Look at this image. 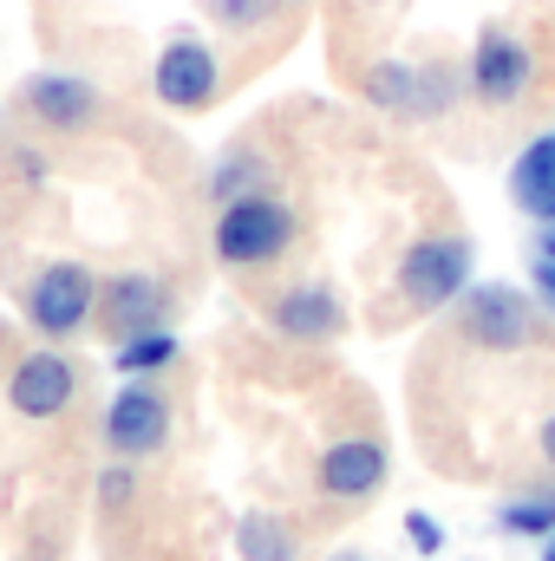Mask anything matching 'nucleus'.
Segmentation results:
<instances>
[{
    "instance_id": "1",
    "label": "nucleus",
    "mask_w": 555,
    "mask_h": 561,
    "mask_svg": "<svg viewBox=\"0 0 555 561\" xmlns=\"http://www.w3.org/2000/svg\"><path fill=\"white\" fill-rule=\"evenodd\" d=\"M294 209L281 203V196H236V203H223V216H216V262L223 268H269L281 262L287 249H294Z\"/></svg>"
},
{
    "instance_id": "2",
    "label": "nucleus",
    "mask_w": 555,
    "mask_h": 561,
    "mask_svg": "<svg viewBox=\"0 0 555 561\" xmlns=\"http://www.w3.org/2000/svg\"><path fill=\"white\" fill-rule=\"evenodd\" d=\"M471 268H477V249L464 236H424V242H412L399 255V294L412 300L418 313L451 307V300H464Z\"/></svg>"
},
{
    "instance_id": "3",
    "label": "nucleus",
    "mask_w": 555,
    "mask_h": 561,
    "mask_svg": "<svg viewBox=\"0 0 555 561\" xmlns=\"http://www.w3.org/2000/svg\"><path fill=\"white\" fill-rule=\"evenodd\" d=\"M99 313V275L86 262H53L26 280V320L46 340H72Z\"/></svg>"
},
{
    "instance_id": "4",
    "label": "nucleus",
    "mask_w": 555,
    "mask_h": 561,
    "mask_svg": "<svg viewBox=\"0 0 555 561\" xmlns=\"http://www.w3.org/2000/svg\"><path fill=\"white\" fill-rule=\"evenodd\" d=\"M464 340L484 346V353H523L536 340V307L523 287H503V280H484V287H464V313H457Z\"/></svg>"
},
{
    "instance_id": "5",
    "label": "nucleus",
    "mask_w": 555,
    "mask_h": 561,
    "mask_svg": "<svg viewBox=\"0 0 555 561\" xmlns=\"http://www.w3.org/2000/svg\"><path fill=\"white\" fill-rule=\"evenodd\" d=\"M360 92L380 105V112H399V118H438L451 99H457V79L444 66H406V59H380L366 66Z\"/></svg>"
},
{
    "instance_id": "6",
    "label": "nucleus",
    "mask_w": 555,
    "mask_h": 561,
    "mask_svg": "<svg viewBox=\"0 0 555 561\" xmlns=\"http://www.w3.org/2000/svg\"><path fill=\"white\" fill-rule=\"evenodd\" d=\"M163 437H170V405H163V392H157L150 379H125L118 399L105 405V450L125 457V463H138L150 450H163Z\"/></svg>"
},
{
    "instance_id": "7",
    "label": "nucleus",
    "mask_w": 555,
    "mask_h": 561,
    "mask_svg": "<svg viewBox=\"0 0 555 561\" xmlns=\"http://www.w3.org/2000/svg\"><path fill=\"white\" fill-rule=\"evenodd\" d=\"M150 92L170 112H203L223 92V66H216V53L203 39H170L157 53V66H150Z\"/></svg>"
},
{
    "instance_id": "8",
    "label": "nucleus",
    "mask_w": 555,
    "mask_h": 561,
    "mask_svg": "<svg viewBox=\"0 0 555 561\" xmlns=\"http://www.w3.org/2000/svg\"><path fill=\"white\" fill-rule=\"evenodd\" d=\"M530 79H536V59H530L523 33H510V26L477 33V53H471V92H477L484 105H523Z\"/></svg>"
},
{
    "instance_id": "9",
    "label": "nucleus",
    "mask_w": 555,
    "mask_h": 561,
    "mask_svg": "<svg viewBox=\"0 0 555 561\" xmlns=\"http://www.w3.org/2000/svg\"><path fill=\"white\" fill-rule=\"evenodd\" d=\"M79 399V366L66 353H26L7 379V405L20 419H59Z\"/></svg>"
},
{
    "instance_id": "10",
    "label": "nucleus",
    "mask_w": 555,
    "mask_h": 561,
    "mask_svg": "<svg viewBox=\"0 0 555 561\" xmlns=\"http://www.w3.org/2000/svg\"><path fill=\"white\" fill-rule=\"evenodd\" d=\"M386 470H393V457L380 437H340L320 450V490L333 503H366L373 490H386Z\"/></svg>"
},
{
    "instance_id": "11",
    "label": "nucleus",
    "mask_w": 555,
    "mask_h": 561,
    "mask_svg": "<svg viewBox=\"0 0 555 561\" xmlns=\"http://www.w3.org/2000/svg\"><path fill=\"white\" fill-rule=\"evenodd\" d=\"M99 320L112 340H132V333H150V327H170V294L157 275H118L99 287Z\"/></svg>"
},
{
    "instance_id": "12",
    "label": "nucleus",
    "mask_w": 555,
    "mask_h": 561,
    "mask_svg": "<svg viewBox=\"0 0 555 561\" xmlns=\"http://www.w3.org/2000/svg\"><path fill=\"white\" fill-rule=\"evenodd\" d=\"M269 320H275L281 340H301V346H320V340H333V333L347 327L340 294H333L327 280H301V287H287L275 307H269Z\"/></svg>"
},
{
    "instance_id": "13",
    "label": "nucleus",
    "mask_w": 555,
    "mask_h": 561,
    "mask_svg": "<svg viewBox=\"0 0 555 561\" xmlns=\"http://www.w3.org/2000/svg\"><path fill=\"white\" fill-rule=\"evenodd\" d=\"M26 112L46 125V131H86L92 118H99V92H92V79H79V72H39V79H26Z\"/></svg>"
},
{
    "instance_id": "14",
    "label": "nucleus",
    "mask_w": 555,
    "mask_h": 561,
    "mask_svg": "<svg viewBox=\"0 0 555 561\" xmlns=\"http://www.w3.org/2000/svg\"><path fill=\"white\" fill-rule=\"evenodd\" d=\"M510 203L536 222H555V131L510 163Z\"/></svg>"
},
{
    "instance_id": "15",
    "label": "nucleus",
    "mask_w": 555,
    "mask_h": 561,
    "mask_svg": "<svg viewBox=\"0 0 555 561\" xmlns=\"http://www.w3.org/2000/svg\"><path fill=\"white\" fill-rule=\"evenodd\" d=\"M236 549H242V561H294V529L269 510H249L236 523Z\"/></svg>"
},
{
    "instance_id": "16",
    "label": "nucleus",
    "mask_w": 555,
    "mask_h": 561,
    "mask_svg": "<svg viewBox=\"0 0 555 561\" xmlns=\"http://www.w3.org/2000/svg\"><path fill=\"white\" fill-rule=\"evenodd\" d=\"M170 359H177V333H170V327L132 333V340H118V353H112V366H118L125 379H150V373H163Z\"/></svg>"
},
{
    "instance_id": "17",
    "label": "nucleus",
    "mask_w": 555,
    "mask_h": 561,
    "mask_svg": "<svg viewBox=\"0 0 555 561\" xmlns=\"http://www.w3.org/2000/svg\"><path fill=\"white\" fill-rule=\"evenodd\" d=\"M269 183V163L256 157V150H229L223 163H216V176H209V196L216 203H236V196H256Z\"/></svg>"
},
{
    "instance_id": "18",
    "label": "nucleus",
    "mask_w": 555,
    "mask_h": 561,
    "mask_svg": "<svg viewBox=\"0 0 555 561\" xmlns=\"http://www.w3.org/2000/svg\"><path fill=\"white\" fill-rule=\"evenodd\" d=\"M497 523L510 536H555V490H536V496H517L497 510Z\"/></svg>"
},
{
    "instance_id": "19",
    "label": "nucleus",
    "mask_w": 555,
    "mask_h": 561,
    "mask_svg": "<svg viewBox=\"0 0 555 561\" xmlns=\"http://www.w3.org/2000/svg\"><path fill=\"white\" fill-rule=\"evenodd\" d=\"M275 7H281V0H209V13H216L223 26H236V33H242V26L256 33V26H262Z\"/></svg>"
},
{
    "instance_id": "20",
    "label": "nucleus",
    "mask_w": 555,
    "mask_h": 561,
    "mask_svg": "<svg viewBox=\"0 0 555 561\" xmlns=\"http://www.w3.org/2000/svg\"><path fill=\"white\" fill-rule=\"evenodd\" d=\"M406 536H412L418 556H438V549H444V529H438V523H431L424 510H412V516H406Z\"/></svg>"
},
{
    "instance_id": "21",
    "label": "nucleus",
    "mask_w": 555,
    "mask_h": 561,
    "mask_svg": "<svg viewBox=\"0 0 555 561\" xmlns=\"http://www.w3.org/2000/svg\"><path fill=\"white\" fill-rule=\"evenodd\" d=\"M99 496H105V510H125V503H132V463H125V457H118V470H105Z\"/></svg>"
},
{
    "instance_id": "22",
    "label": "nucleus",
    "mask_w": 555,
    "mask_h": 561,
    "mask_svg": "<svg viewBox=\"0 0 555 561\" xmlns=\"http://www.w3.org/2000/svg\"><path fill=\"white\" fill-rule=\"evenodd\" d=\"M530 280H536V294H543V307L555 313V262H543V255H536V275H530Z\"/></svg>"
},
{
    "instance_id": "23",
    "label": "nucleus",
    "mask_w": 555,
    "mask_h": 561,
    "mask_svg": "<svg viewBox=\"0 0 555 561\" xmlns=\"http://www.w3.org/2000/svg\"><path fill=\"white\" fill-rule=\"evenodd\" d=\"M536 444H543V457H550V470H555V412L543 419V431H536Z\"/></svg>"
},
{
    "instance_id": "24",
    "label": "nucleus",
    "mask_w": 555,
    "mask_h": 561,
    "mask_svg": "<svg viewBox=\"0 0 555 561\" xmlns=\"http://www.w3.org/2000/svg\"><path fill=\"white\" fill-rule=\"evenodd\" d=\"M543 262H555V222H543V249H536Z\"/></svg>"
},
{
    "instance_id": "25",
    "label": "nucleus",
    "mask_w": 555,
    "mask_h": 561,
    "mask_svg": "<svg viewBox=\"0 0 555 561\" xmlns=\"http://www.w3.org/2000/svg\"><path fill=\"white\" fill-rule=\"evenodd\" d=\"M543 561H555V536H550V549H543Z\"/></svg>"
},
{
    "instance_id": "26",
    "label": "nucleus",
    "mask_w": 555,
    "mask_h": 561,
    "mask_svg": "<svg viewBox=\"0 0 555 561\" xmlns=\"http://www.w3.org/2000/svg\"><path fill=\"white\" fill-rule=\"evenodd\" d=\"M327 561H366V556H327Z\"/></svg>"
},
{
    "instance_id": "27",
    "label": "nucleus",
    "mask_w": 555,
    "mask_h": 561,
    "mask_svg": "<svg viewBox=\"0 0 555 561\" xmlns=\"http://www.w3.org/2000/svg\"><path fill=\"white\" fill-rule=\"evenodd\" d=\"M281 7H307V0H281Z\"/></svg>"
}]
</instances>
